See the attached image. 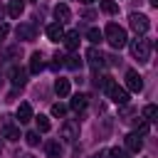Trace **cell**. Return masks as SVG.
Instances as JSON below:
<instances>
[{"label":"cell","mask_w":158,"mask_h":158,"mask_svg":"<svg viewBox=\"0 0 158 158\" xmlns=\"http://www.w3.org/2000/svg\"><path fill=\"white\" fill-rule=\"evenodd\" d=\"M104 37H106V42H109L114 49H121V47L128 42L126 30H123L121 25H116V22H109V25L104 27Z\"/></svg>","instance_id":"6da1fadb"},{"label":"cell","mask_w":158,"mask_h":158,"mask_svg":"<svg viewBox=\"0 0 158 158\" xmlns=\"http://www.w3.org/2000/svg\"><path fill=\"white\" fill-rule=\"evenodd\" d=\"M151 40H146L143 35H138L133 42H131V54H133V59H138V64H146L148 59H151Z\"/></svg>","instance_id":"7a4b0ae2"},{"label":"cell","mask_w":158,"mask_h":158,"mask_svg":"<svg viewBox=\"0 0 158 158\" xmlns=\"http://www.w3.org/2000/svg\"><path fill=\"white\" fill-rule=\"evenodd\" d=\"M128 25H131V30H133L136 35H146L148 27H151V20H148L143 12H131V15H128Z\"/></svg>","instance_id":"3957f363"},{"label":"cell","mask_w":158,"mask_h":158,"mask_svg":"<svg viewBox=\"0 0 158 158\" xmlns=\"http://www.w3.org/2000/svg\"><path fill=\"white\" fill-rule=\"evenodd\" d=\"M62 138H64L67 143H74V141L79 138V121L67 118V121L62 123Z\"/></svg>","instance_id":"277c9868"},{"label":"cell","mask_w":158,"mask_h":158,"mask_svg":"<svg viewBox=\"0 0 158 158\" xmlns=\"http://www.w3.org/2000/svg\"><path fill=\"white\" fill-rule=\"evenodd\" d=\"M15 35H17L20 42H32V40L37 37V30H35V25H30V22H20V25L15 27Z\"/></svg>","instance_id":"5b68a950"},{"label":"cell","mask_w":158,"mask_h":158,"mask_svg":"<svg viewBox=\"0 0 158 158\" xmlns=\"http://www.w3.org/2000/svg\"><path fill=\"white\" fill-rule=\"evenodd\" d=\"M86 59H89V64H91V69H104L106 67V54L101 52V49H96V47H91L89 52H86Z\"/></svg>","instance_id":"8992f818"},{"label":"cell","mask_w":158,"mask_h":158,"mask_svg":"<svg viewBox=\"0 0 158 158\" xmlns=\"http://www.w3.org/2000/svg\"><path fill=\"white\" fill-rule=\"evenodd\" d=\"M126 86H128V91H136V94H138V91L143 89V77H141L136 69H128V72H126Z\"/></svg>","instance_id":"52a82bcc"},{"label":"cell","mask_w":158,"mask_h":158,"mask_svg":"<svg viewBox=\"0 0 158 158\" xmlns=\"http://www.w3.org/2000/svg\"><path fill=\"white\" fill-rule=\"evenodd\" d=\"M2 138H7V141H20V128L10 121V116H2Z\"/></svg>","instance_id":"ba28073f"},{"label":"cell","mask_w":158,"mask_h":158,"mask_svg":"<svg viewBox=\"0 0 158 158\" xmlns=\"http://www.w3.org/2000/svg\"><path fill=\"white\" fill-rule=\"evenodd\" d=\"M10 81H12L15 89H22V86L27 84V72H25L22 67H12V69H10Z\"/></svg>","instance_id":"9c48e42d"},{"label":"cell","mask_w":158,"mask_h":158,"mask_svg":"<svg viewBox=\"0 0 158 158\" xmlns=\"http://www.w3.org/2000/svg\"><path fill=\"white\" fill-rule=\"evenodd\" d=\"M62 42H64L67 52L79 49V30H69V32H64V35H62Z\"/></svg>","instance_id":"30bf717a"},{"label":"cell","mask_w":158,"mask_h":158,"mask_svg":"<svg viewBox=\"0 0 158 158\" xmlns=\"http://www.w3.org/2000/svg\"><path fill=\"white\" fill-rule=\"evenodd\" d=\"M123 146H126V151H128V153H138V151L143 148V141H141V136H138V133H128V136L123 138Z\"/></svg>","instance_id":"8fae6325"},{"label":"cell","mask_w":158,"mask_h":158,"mask_svg":"<svg viewBox=\"0 0 158 158\" xmlns=\"http://www.w3.org/2000/svg\"><path fill=\"white\" fill-rule=\"evenodd\" d=\"M54 17H57V22H67L69 17H72V10H69V5L67 2H59V5H54Z\"/></svg>","instance_id":"7c38bea8"},{"label":"cell","mask_w":158,"mask_h":158,"mask_svg":"<svg viewBox=\"0 0 158 158\" xmlns=\"http://www.w3.org/2000/svg\"><path fill=\"white\" fill-rule=\"evenodd\" d=\"M54 91H57V96H59V99H64V96H69V91H72V84H69V79H64V77H59V79L54 81Z\"/></svg>","instance_id":"4fadbf2b"},{"label":"cell","mask_w":158,"mask_h":158,"mask_svg":"<svg viewBox=\"0 0 158 158\" xmlns=\"http://www.w3.org/2000/svg\"><path fill=\"white\" fill-rule=\"evenodd\" d=\"M32 116H35V114H32V106H30L27 101H22V104L17 106V121H20V123H27V121H32Z\"/></svg>","instance_id":"5bb4252c"},{"label":"cell","mask_w":158,"mask_h":158,"mask_svg":"<svg viewBox=\"0 0 158 158\" xmlns=\"http://www.w3.org/2000/svg\"><path fill=\"white\" fill-rule=\"evenodd\" d=\"M62 35H64L62 22H52V25H47V37H49L52 42H59V40H62Z\"/></svg>","instance_id":"9a60e30c"},{"label":"cell","mask_w":158,"mask_h":158,"mask_svg":"<svg viewBox=\"0 0 158 158\" xmlns=\"http://www.w3.org/2000/svg\"><path fill=\"white\" fill-rule=\"evenodd\" d=\"M42 69H44L42 54H40V52H32V57H30V72H32V74H40Z\"/></svg>","instance_id":"2e32d148"},{"label":"cell","mask_w":158,"mask_h":158,"mask_svg":"<svg viewBox=\"0 0 158 158\" xmlns=\"http://www.w3.org/2000/svg\"><path fill=\"white\" fill-rule=\"evenodd\" d=\"M44 153H47L49 158H59V156H62V146H59V141H47V143H44Z\"/></svg>","instance_id":"e0dca14e"},{"label":"cell","mask_w":158,"mask_h":158,"mask_svg":"<svg viewBox=\"0 0 158 158\" xmlns=\"http://www.w3.org/2000/svg\"><path fill=\"white\" fill-rule=\"evenodd\" d=\"M22 10H25V2H22V0H10V5H7V15H10V17L17 20V17L22 15Z\"/></svg>","instance_id":"ac0fdd59"},{"label":"cell","mask_w":158,"mask_h":158,"mask_svg":"<svg viewBox=\"0 0 158 158\" xmlns=\"http://www.w3.org/2000/svg\"><path fill=\"white\" fill-rule=\"evenodd\" d=\"M69 106H72V111H84L86 109V96L84 94H74L72 101H69Z\"/></svg>","instance_id":"d6986e66"},{"label":"cell","mask_w":158,"mask_h":158,"mask_svg":"<svg viewBox=\"0 0 158 158\" xmlns=\"http://www.w3.org/2000/svg\"><path fill=\"white\" fill-rule=\"evenodd\" d=\"M62 67H69V69H79L81 67V59L77 54H69V57H62Z\"/></svg>","instance_id":"ffe728a7"},{"label":"cell","mask_w":158,"mask_h":158,"mask_svg":"<svg viewBox=\"0 0 158 158\" xmlns=\"http://www.w3.org/2000/svg\"><path fill=\"white\" fill-rule=\"evenodd\" d=\"M133 116H136V111H133V109H128V106L123 104V106H121V114H118V118H121L123 123H133V121H136Z\"/></svg>","instance_id":"44dd1931"},{"label":"cell","mask_w":158,"mask_h":158,"mask_svg":"<svg viewBox=\"0 0 158 158\" xmlns=\"http://www.w3.org/2000/svg\"><path fill=\"white\" fill-rule=\"evenodd\" d=\"M86 40H89V42H91V44H99V42H101V40H104V32H101V30H99V27H91V30H89V32H86Z\"/></svg>","instance_id":"7402d4cb"},{"label":"cell","mask_w":158,"mask_h":158,"mask_svg":"<svg viewBox=\"0 0 158 158\" xmlns=\"http://www.w3.org/2000/svg\"><path fill=\"white\" fill-rule=\"evenodd\" d=\"M2 57H5V59H10V62H12V59H20V44L5 47V49H2Z\"/></svg>","instance_id":"603a6c76"},{"label":"cell","mask_w":158,"mask_h":158,"mask_svg":"<svg viewBox=\"0 0 158 158\" xmlns=\"http://www.w3.org/2000/svg\"><path fill=\"white\" fill-rule=\"evenodd\" d=\"M32 118H35V123H37V131H40V133H47V131H49V118H47V116H42V114H40V116H32Z\"/></svg>","instance_id":"cb8c5ba5"},{"label":"cell","mask_w":158,"mask_h":158,"mask_svg":"<svg viewBox=\"0 0 158 158\" xmlns=\"http://www.w3.org/2000/svg\"><path fill=\"white\" fill-rule=\"evenodd\" d=\"M101 10H104L106 15H116V12H118V5H116L114 0H101Z\"/></svg>","instance_id":"d4e9b609"},{"label":"cell","mask_w":158,"mask_h":158,"mask_svg":"<svg viewBox=\"0 0 158 158\" xmlns=\"http://www.w3.org/2000/svg\"><path fill=\"white\" fill-rule=\"evenodd\" d=\"M106 158H131V156H128L126 148H118V146H116V148H111V151L106 153Z\"/></svg>","instance_id":"484cf974"},{"label":"cell","mask_w":158,"mask_h":158,"mask_svg":"<svg viewBox=\"0 0 158 158\" xmlns=\"http://www.w3.org/2000/svg\"><path fill=\"white\" fill-rule=\"evenodd\" d=\"M156 114H158L156 104H148V106L143 109V116H146V121H148V123H151V121H156Z\"/></svg>","instance_id":"4316f807"},{"label":"cell","mask_w":158,"mask_h":158,"mask_svg":"<svg viewBox=\"0 0 158 158\" xmlns=\"http://www.w3.org/2000/svg\"><path fill=\"white\" fill-rule=\"evenodd\" d=\"M22 138L27 141V146H37V143H40V138H37V131H30V133H25Z\"/></svg>","instance_id":"83f0119b"},{"label":"cell","mask_w":158,"mask_h":158,"mask_svg":"<svg viewBox=\"0 0 158 158\" xmlns=\"http://www.w3.org/2000/svg\"><path fill=\"white\" fill-rule=\"evenodd\" d=\"M64 114H67V106H64V104H54V106H52V116H59V118H62Z\"/></svg>","instance_id":"f1b7e54d"},{"label":"cell","mask_w":158,"mask_h":158,"mask_svg":"<svg viewBox=\"0 0 158 158\" xmlns=\"http://www.w3.org/2000/svg\"><path fill=\"white\" fill-rule=\"evenodd\" d=\"M7 32H10V27H7L5 22H0V44H2V40L7 37Z\"/></svg>","instance_id":"f546056e"},{"label":"cell","mask_w":158,"mask_h":158,"mask_svg":"<svg viewBox=\"0 0 158 158\" xmlns=\"http://www.w3.org/2000/svg\"><path fill=\"white\" fill-rule=\"evenodd\" d=\"M148 128H151V126H148V121H146V123H141V126H138V131H136V133H138V136H146V133H148Z\"/></svg>","instance_id":"4dcf8cb0"},{"label":"cell","mask_w":158,"mask_h":158,"mask_svg":"<svg viewBox=\"0 0 158 158\" xmlns=\"http://www.w3.org/2000/svg\"><path fill=\"white\" fill-rule=\"evenodd\" d=\"M2 15H5V7H2V2H0V20H2Z\"/></svg>","instance_id":"1f68e13d"},{"label":"cell","mask_w":158,"mask_h":158,"mask_svg":"<svg viewBox=\"0 0 158 158\" xmlns=\"http://www.w3.org/2000/svg\"><path fill=\"white\" fill-rule=\"evenodd\" d=\"M148 2H151V5H153V7H158V0H148Z\"/></svg>","instance_id":"d6a6232c"},{"label":"cell","mask_w":158,"mask_h":158,"mask_svg":"<svg viewBox=\"0 0 158 158\" xmlns=\"http://www.w3.org/2000/svg\"><path fill=\"white\" fill-rule=\"evenodd\" d=\"M20 158H35V156H30V153H22V156H20Z\"/></svg>","instance_id":"836d02e7"},{"label":"cell","mask_w":158,"mask_h":158,"mask_svg":"<svg viewBox=\"0 0 158 158\" xmlns=\"http://www.w3.org/2000/svg\"><path fill=\"white\" fill-rule=\"evenodd\" d=\"M81 2H94V0H81Z\"/></svg>","instance_id":"e575fe53"},{"label":"cell","mask_w":158,"mask_h":158,"mask_svg":"<svg viewBox=\"0 0 158 158\" xmlns=\"http://www.w3.org/2000/svg\"><path fill=\"white\" fill-rule=\"evenodd\" d=\"M0 156H2V143H0Z\"/></svg>","instance_id":"d590c367"},{"label":"cell","mask_w":158,"mask_h":158,"mask_svg":"<svg viewBox=\"0 0 158 158\" xmlns=\"http://www.w3.org/2000/svg\"><path fill=\"white\" fill-rule=\"evenodd\" d=\"M27 2H37V0H27Z\"/></svg>","instance_id":"8d00e7d4"}]
</instances>
